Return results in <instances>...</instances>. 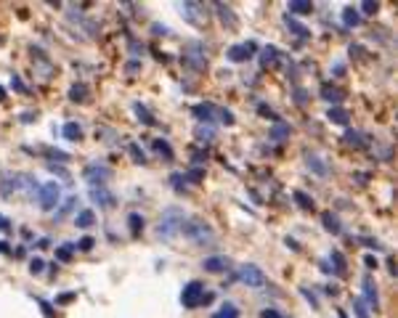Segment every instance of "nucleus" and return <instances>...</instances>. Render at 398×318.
Segmentation results:
<instances>
[{
	"label": "nucleus",
	"mask_w": 398,
	"mask_h": 318,
	"mask_svg": "<svg viewBox=\"0 0 398 318\" xmlns=\"http://www.w3.org/2000/svg\"><path fill=\"white\" fill-rule=\"evenodd\" d=\"M37 178L35 175H29V172H6L3 175V181H0V196L3 199H11V196H35L37 194Z\"/></svg>",
	"instance_id": "obj_1"
},
{
	"label": "nucleus",
	"mask_w": 398,
	"mask_h": 318,
	"mask_svg": "<svg viewBox=\"0 0 398 318\" xmlns=\"http://www.w3.org/2000/svg\"><path fill=\"white\" fill-rule=\"evenodd\" d=\"M183 223H186V215H183L181 207H167V210H162V215H160L157 236L162 239V242H170V239H175L181 233Z\"/></svg>",
	"instance_id": "obj_2"
},
{
	"label": "nucleus",
	"mask_w": 398,
	"mask_h": 318,
	"mask_svg": "<svg viewBox=\"0 0 398 318\" xmlns=\"http://www.w3.org/2000/svg\"><path fill=\"white\" fill-rule=\"evenodd\" d=\"M181 233H183V239H189L196 247H207V244L215 242V231H212V226L205 220H186Z\"/></svg>",
	"instance_id": "obj_3"
},
{
	"label": "nucleus",
	"mask_w": 398,
	"mask_h": 318,
	"mask_svg": "<svg viewBox=\"0 0 398 318\" xmlns=\"http://www.w3.org/2000/svg\"><path fill=\"white\" fill-rule=\"evenodd\" d=\"M37 204L43 212H51L61 204V186L56 181H45L40 188H37Z\"/></svg>",
	"instance_id": "obj_4"
},
{
	"label": "nucleus",
	"mask_w": 398,
	"mask_h": 318,
	"mask_svg": "<svg viewBox=\"0 0 398 318\" xmlns=\"http://www.w3.org/2000/svg\"><path fill=\"white\" fill-rule=\"evenodd\" d=\"M236 279L244 284V286H250V289H260V286L266 284V273L260 270L257 265H252V263H244V265H239V270H236Z\"/></svg>",
	"instance_id": "obj_5"
},
{
	"label": "nucleus",
	"mask_w": 398,
	"mask_h": 318,
	"mask_svg": "<svg viewBox=\"0 0 398 318\" xmlns=\"http://www.w3.org/2000/svg\"><path fill=\"white\" fill-rule=\"evenodd\" d=\"M83 181H88V186H106V181H112V167H106V165H88L83 170Z\"/></svg>",
	"instance_id": "obj_6"
},
{
	"label": "nucleus",
	"mask_w": 398,
	"mask_h": 318,
	"mask_svg": "<svg viewBox=\"0 0 398 318\" xmlns=\"http://www.w3.org/2000/svg\"><path fill=\"white\" fill-rule=\"evenodd\" d=\"M202 300H205V284L202 281H189L186 286H183V292H181L183 308H196Z\"/></svg>",
	"instance_id": "obj_7"
},
{
	"label": "nucleus",
	"mask_w": 398,
	"mask_h": 318,
	"mask_svg": "<svg viewBox=\"0 0 398 318\" xmlns=\"http://www.w3.org/2000/svg\"><path fill=\"white\" fill-rule=\"evenodd\" d=\"M183 64L186 67H191V69H205L207 67V56H205V48L199 45V43H191L186 51H183Z\"/></svg>",
	"instance_id": "obj_8"
},
{
	"label": "nucleus",
	"mask_w": 398,
	"mask_h": 318,
	"mask_svg": "<svg viewBox=\"0 0 398 318\" xmlns=\"http://www.w3.org/2000/svg\"><path fill=\"white\" fill-rule=\"evenodd\" d=\"M88 194H90V199H93V202L101 207V210H112V207L117 204V196H114L106 186H90Z\"/></svg>",
	"instance_id": "obj_9"
},
{
	"label": "nucleus",
	"mask_w": 398,
	"mask_h": 318,
	"mask_svg": "<svg viewBox=\"0 0 398 318\" xmlns=\"http://www.w3.org/2000/svg\"><path fill=\"white\" fill-rule=\"evenodd\" d=\"M252 53H255V43H239V45H231L228 48V61H234V64H242V61H247V58H252Z\"/></svg>",
	"instance_id": "obj_10"
},
{
	"label": "nucleus",
	"mask_w": 398,
	"mask_h": 318,
	"mask_svg": "<svg viewBox=\"0 0 398 318\" xmlns=\"http://www.w3.org/2000/svg\"><path fill=\"white\" fill-rule=\"evenodd\" d=\"M228 265H231V263H228L226 254H210V257L202 260V270H205V273H226Z\"/></svg>",
	"instance_id": "obj_11"
},
{
	"label": "nucleus",
	"mask_w": 398,
	"mask_h": 318,
	"mask_svg": "<svg viewBox=\"0 0 398 318\" xmlns=\"http://www.w3.org/2000/svg\"><path fill=\"white\" fill-rule=\"evenodd\" d=\"M215 11H218L221 22H223L228 29H236V27H239V19H236V13L231 11V6H226V3H215Z\"/></svg>",
	"instance_id": "obj_12"
},
{
	"label": "nucleus",
	"mask_w": 398,
	"mask_h": 318,
	"mask_svg": "<svg viewBox=\"0 0 398 318\" xmlns=\"http://www.w3.org/2000/svg\"><path fill=\"white\" fill-rule=\"evenodd\" d=\"M305 165H308V170L316 172L319 178H327V175H329V167L324 165V159H321L319 154H308V156H305Z\"/></svg>",
	"instance_id": "obj_13"
},
{
	"label": "nucleus",
	"mask_w": 398,
	"mask_h": 318,
	"mask_svg": "<svg viewBox=\"0 0 398 318\" xmlns=\"http://www.w3.org/2000/svg\"><path fill=\"white\" fill-rule=\"evenodd\" d=\"M74 207H77V196H67V199H61V204H58V210L53 212V223H61L64 220Z\"/></svg>",
	"instance_id": "obj_14"
},
{
	"label": "nucleus",
	"mask_w": 398,
	"mask_h": 318,
	"mask_svg": "<svg viewBox=\"0 0 398 318\" xmlns=\"http://www.w3.org/2000/svg\"><path fill=\"white\" fill-rule=\"evenodd\" d=\"M287 11H289V16H292V13L308 16V13H313V3H308V0H289V3H287Z\"/></svg>",
	"instance_id": "obj_15"
},
{
	"label": "nucleus",
	"mask_w": 398,
	"mask_h": 318,
	"mask_svg": "<svg viewBox=\"0 0 398 318\" xmlns=\"http://www.w3.org/2000/svg\"><path fill=\"white\" fill-rule=\"evenodd\" d=\"M212 114H218V109L212 106V104H196V106H194V117H196L199 122H205V125H210Z\"/></svg>",
	"instance_id": "obj_16"
},
{
	"label": "nucleus",
	"mask_w": 398,
	"mask_h": 318,
	"mask_svg": "<svg viewBox=\"0 0 398 318\" xmlns=\"http://www.w3.org/2000/svg\"><path fill=\"white\" fill-rule=\"evenodd\" d=\"M178 8H181V16H183L186 22H191V24H202V19L196 16L199 3H178Z\"/></svg>",
	"instance_id": "obj_17"
},
{
	"label": "nucleus",
	"mask_w": 398,
	"mask_h": 318,
	"mask_svg": "<svg viewBox=\"0 0 398 318\" xmlns=\"http://www.w3.org/2000/svg\"><path fill=\"white\" fill-rule=\"evenodd\" d=\"M284 24L292 29L297 37H308V35H311V29H308V27H303V24L295 19V16H289V13H284Z\"/></svg>",
	"instance_id": "obj_18"
},
{
	"label": "nucleus",
	"mask_w": 398,
	"mask_h": 318,
	"mask_svg": "<svg viewBox=\"0 0 398 318\" xmlns=\"http://www.w3.org/2000/svg\"><path fill=\"white\" fill-rule=\"evenodd\" d=\"M321 223H324V231H329V233H334V236L343 231L337 215H332V212H324V215H321Z\"/></svg>",
	"instance_id": "obj_19"
},
{
	"label": "nucleus",
	"mask_w": 398,
	"mask_h": 318,
	"mask_svg": "<svg viewBox=\"0 0 398 318\" xmlns=\"http://www.w3.org/2000/svg\"><path fill=\"white\" fill-rule=\"evenodd\" d=\"M348 117H350V114H348L343 106H332V109L327 111V120L334 122V125H348Z\"/></svg>",
	"instance_id": "obj_20"
},
{
	"label": "nucleus",
	"mask_w": 398,
	"mask_h": 318,
	"mask_svg": "<svg viewBox=\"0 0 398 318\" xmlns=\"http://www.w3.org/2000/svg\"><path fill=\"white\" fill-rule=\"evenodd\" d=\"M61 135H64L67 141H80L83 138V127L77 122H67L64 127H61Z\"/></svg>",
	"instance_id": "obj_21"
},
{
	"label": "nucleus",
	"mask_w": 398,
	"mask_h": 318,
	"mask_svg": "<svg viewBox=\"0 0 398 318\" xmlns=\"http://www.w3.org/2000/svg\"><path fill=\"white\" fill-rule=\"evenodd\" d=\"M96 223V215H93V210H83V212H77L74 215V226L77 228H90Z\"/></svg>",
	"instance_id": "obj_22"
},
{
	"label": "nucleus",
	"mask_w": 398,
	"mask_h": 318,
	"mask_svg": "<svg viewBox=\"0 0 398 318\" xmlns=\"http://www.w3.org/2000/svg\"><path fill=\"white\" fill-rule=\"evenodd\" d=\"M343 24H345L348 29L359 27V24H361V13H359L356 8H345V11H343Z\"/></svg>",
	"instance_id": "obj_23"
},
{
	"label": "nucleus",
	"mask_w": 398,
	"mask_h": 318,
	"mask_svg": "<svg viewBox=\"0 0 398 318\" xmlns=\"http://www.w3.org/2000/svg\"><path fill=\"white\" fill-rule=\"evenodd\" d=\"M88 98V85H83V83H74L72 88H69V101H77V104H83Z\"/></svg>",
	"instance_id": "obj_24"
},
{
	"label": "nucleus",
	"mask_w": 398,
	"mask_h": 318,
	"mask_svg": "<svg viewBox=\"0 0 398 318\" xmlns=\"http://www.w3.org/2000/svg\"><path fill=\"white\" fill-rule=\"evenodd\" d=\"M345 143H348V146H353V149H364L366 146V138L359 130H348L345 133Z\"/></svg>",
	"instance_id": "obj_25"
},
{
	"label": "nucleus",
	"mask_w": 398,
	"mask_h": 318,
	"mask_svg": "<svg viewBox=\"0 0 398 318\" xmlns=\"http://www.w3.org/2000/svg\"><path fill=\"white\" fill-rule=\"evenodd\" d=\"M276 58H279V51L273 45H268V48H263V56H260V64L263 67H273L276 64Z\"/></svg>",
	"instance_id": "obj_26"
},
{
	"label": "nucleus",
	"mask_w": 398,
	"mask_h": 318,
	"mask_svg": "<svg viewBox=\"0 0 398 318\" xmlns=\"http://www.w3.org/2000/svg\"><path fill=\"white\" fill-rule=\"evenodd\" d=\"M289 133H292V127L284 125V122H276V125H273V130H271V138L273 141H284V138H289Z\"/></svg>",
	"instance_id": "obj_27"
},
{
	"label": "nucleus",
	"mask_w": 398,
	"mask_h": 318,
	"mask_svg": "<svg viewBox=\"0 0 398 318\" xmlns=\"http://www.w3.org/2000/svg\"><path fill=\"white\" fill-rule=\"evenodd\" d=\"M133 111H135V117H138V120H141L144 125H149V127L154 125V117L149 114V109H146L144 104H133Z\"/></svg>",
	"instance_id": "obj_28"
},
{
	"label": "nucleus",
	"mask_w": 398,
	"mask_h": 318,
	"mask_svg": "<svg viewBox=\"0 0 398 318\" xmlns=\"http://www.w3.org/2000/svg\"><path fill=\"white\" fill-rule=\"evenodd\" d=\"M196 138H199V141H212V138H215V127H212V125H205V122H199V127H196Z\"/></svg>",
	"instance_id": "obj_29"
},
{
	"label": "nucleus",
	"mask_w": 398,
	"mask_h": 318,
	"mask_svg": "<svg viewBox=\"0 0 398 318\" xmlns=\"http://www.w3.org/2000/svg\"><path fill=\"white\" fill-rule=\"evenodd\" d=\"M364 297H366V302H369V305L377 308V289H374V284H372L369 279L364 281Z\"/></svg>",
	"instance_id": "obj_30"
},
{
	"label": "nucleus",
	"mask_w": 398,
	"mask_h": 318,
	"mask_svg": "<svg viewBox=\"0 0 398 318\" xmlns=\"http://www.w3.org/2000/svg\"><path fill=\"white\" fill-rule=\"evenodd\" d=\"M321 98H327L329 104H337V101L343 98V93H340L337 88H329V85H324V90H321Z\"/></svg>",
	"instance_id": "obj_31"
},
{
	"label": "nucleus",
	"mask_w": 398,
	"mask_h": 318,
	"mask_svg": "<svg viewBox=\"0 0 398 318\" xmlns=\"http://www.w3.org/2000/svg\"><path fill=\"white\" fill-rule=\"evenodd\" d=\"M72 252H74V244L67 242L64 247H58V249H56V257H58L61 263H69V260H72Z\"/></svg>",
	"instance_id": "obj_32"
},
{
	"label": "nucleus",
	"mask_w": 398,
	"mask_h": 318,
	"mask_svg": "<svg viewBox=\"0 0 398 318\" xmlns=\"http://www.w3.org/2000/svg\"><path fill=\"white\" fill-rule=\"evenodd\" d=\"M295 199H297V204L303 207V210H313V199L305 194V191H295Z\"/></svg>",
	"instance_id": "obj_33"
},
{
	"label": "nucleus",
	"mask_w": 398,
	"mask_h": 318,
	"mask_svg": "<svg viewBox=\"0 0 398 318\" xmlns=\"http://www.w3.org/2000/svg\"><path fill=\"white\" fill-rule=\"evenodd\" d=\"M218 318H239V308L234 305V302H226L223 310L218 313Z\"/></svg>",
	"instance_id": "obj_34"
},
{
	"label": "nucleus",
	"mask_w": 398,
	"mask_h": 318,
	"mask_svg": "<svg viewBox=\"0 0 398 318\" xmlns=\"http://www.w3.org/2000/svg\"><path fill=\"white\" fill-rule=\"evenodd\" d=\"M154 149H157V154H162L165 159H173V149H170V143H167V141H154Z\"/></svg>",
	"instance_id": "obj_35"
},
{
	"label": "nucleus",
	"mask_w": 398,
	"mask_h": 318,
	"mask_svg": "<svg viewBox=\"0 0 398 318\" xmlns=\"http://www.w3.org/2000/svg\"><path fill=\"white\" fill-rule=\"evenodd\" d=\"M128 151H130V156H133V162H138V165H144V162H146V154L138 149V143H130Z\"/></svg>",
	"instance_id": "obj_36"
},
{
	"label": "nucleus",
	"mask_w": 398,
	"mask_h": 318,
	"mask_svg": "<svg viewBox=\"0 0 398 318\" xmlns=\"http://www.w3.org/2000/svg\"><path fill=\"white\" fill-rule=\"evenodd\" d=\"M353 313L356 318H369V308H366L364 300H353Z\"/></svg>",
	"instance_id": "obj_37"
},
{
	"label": "nucleus",
	"mask_w": 398,
	"mask_h": 318,
	"mask_svg": "<svg viewBox=\"0 0 398 318\" xmlns=\"http://www.w3.org/2000/svg\"><path fill=\"white\" fill-rule=\"evenodd\" d=\"M128 223H130V231H133V233H138V231L144 228V217H141V215H135V212L128 217Z\"/></svg>",
	"instance_id": "obj_38"
},
{
	"label": "nucleus",
	"mask_w": 398,
	"mask_h": 318,
	"mask_svg": "<svg viewBox=\"0 0 398 318\" xmlns=\"http://www.w3.org/2000/svg\"><path fill=\"white\" fill-rule=\"evenodd\" d=\"M93 244H96V242H93L90 236H83L80 242L74 244V249H80V252H90V249H93Z\"/></svg>",
	"instance_id": "obj_39"
},
{
	"label": "nucleus",
	"mask_w": 398,
	"mask_h": 318,
	"mask_svg": "<svg viewBox=\"0 0 398 318\" xmlns=\"http://www.w3.org/2000/svg\"><path fill=\"white\" fill-rule=\"evenodd\" d=\"M43 270H45V263L40 260V257H32V260H29V273H43Z\"/></svg>",
	"instance_id": "obj_40"
},
{
	"label": "nucleus",
	"mask_w": 398,
	"mask_h": 318,
	"mask_svg": "<svg viewBox=\"0 0 398 318\" xmlns=\"http://www.w3.org/2000/svg\"><path fill=\"white\" fill-rule=\"evenodd\" d=\"M332 260H334V268H337V273H343V270H345V257H343L337 249L332 252Z\"/></svg>",
	"instance_id": "obj_41"
},
{
	"label": "nucleus",
	"mask_w": 398,
	"mask_h": 318,
	"mask_svg": "<svg viewBox=\"0 0 398 318\" xmlns=\"http://www.w3.org/2000/svg\"><path fill=\"white\" fill-rule=\"evenodd\" d=\"M361 11H364L366 16H374V13L380 11V3H372V0H366V3H361Z\"/></svg>",
	"instance_id": "obj_42"
},
{
	"label": "nucleus",
	"mask_w": 398,
	"mask_h": 318,
	"mask_svg": "<svg viewBox=\"0 0 398 318\" xmlns=\"http://www.w3.org/2000/svg\"><path fill=\"white\" fill-rule=\"evenodd\" d=\"M300 294H303L305 300L311 302V308H319V297H316L313 292H308V289H305V286H300Z\"/></svg>",
	"instance_id": "obj_43"
},
{
	"label": "nucleus",
	"mask_w": 398,
	"mask_h": 318,
	"mask_svg": "<svg viewBox=\"0 0 398 318\" xmlns=\"http://www.w3.org/2000/svg\"><path fill=\"white\" fill-rule=\"evenodd\" d=\"M257 111H260V114H263L266 120H271V122H279V117L273 114V111H271V109H268L266 104H260V106H257Z\"/></svg>",
	"instance_id": "obj_44"
},
{
	"label": "nucleus",
	"mask_w": 398,
	"mask_h": 318,
	"mask_svg": "<svg viewBox=\"0 0 398 318\" xmlns=\"http://www.w3.org/2000/svg\"><path fill=\"white\" fill-rule=\"evenodd\" d=\"M186 178H189L191 183H199V181H202V178H205V170H199V167H194V170H189V175H186Z\"/></svg>",
	"instance_id": "obj_45"
},
{
	"label": "nucleus",
	"mask_w": 398,
	"mask_h": 318,
	"mask_svg": "<svg viewBox=\"0 0 398 318\" xmlns=\"http://www.w3.org/2000/svg\"><path fill=\"white\" fill-rule=\"evenodd\" d=\"M218 114H221V120H223V125H234V114L228 109H218Z\"/></svg>",
	"instance_id": "obj_46"
},
{
	"label": "nucleus",
	"mask_w": 398,
	"mask_h": 318,
	"mask_svg": "<svg viewBox=\"0 0 398 318\" xmlns=\"http://www.w3.org/2000/svg\"><path fill=\"white\" fill-rule=\"evenodd\" d=\"M260 318H282V313L273 310V308H263L260 310Z\"/></svg>",
	"instance_id": "obj_47"
},
{
	"label": "nucleus",
	"mask_w": 398,
	"mask_h": 318,
	"mask_svg": "<svg viewBox=\"0 0 398 318\" xmlns=\"http://www.w3.org/2000/svg\"><path fill=\"white\" fill-rule=\"evenodd\" d=\"M48 170H51V172H56V175H58V178H64V181L69 178V172H67L64 167H58V165H48Z\"/></svg>",
	"instance_id": "obj_48"
},
{
	"label": "nucleus",
	"mask_w": 398,
	"mask_h": 318,
	"mask_svg": "<svg viewBox=\"0 0 398 318\" xmlns=\"http://www.w3.org/2000/svg\"><path fill=\"white\" fill-rule=\"evenodd\" d=\"M11 85H13V88H16V90H22V93H27V88H24V83H22V80H19L16 74H13V80H11Z\"/></svg>",
	"instance_id": "obj_49"
},
{
	"label": "nucleus",
	"mask_w": 398,
	"mask_h": 318,
	"mask_svg": "<svg viewBox=\"0 0 398 318\" xmlns=\"http://www.w3.org/2000/svg\"><path fill=\"white\" fill-rule=\"evenodd\" d=\"M151 29H154V35H167V32H170V29H167L165 24H154Z\"/></svg>",
	"instance_id": "obj_50"
},
{
	"label": "nucleus",
	"mask_w": 398,
	"mask_h": 318,
	"mask_svg": "<svg viewBox=\"0 0 398 318\" xmlns=\"http://www.w3.org/2000/svg\"><path fill=\"white\" fill-rule=\"evenodd\" d=\"M11 226H8V217L6 215H0V231H8Z\"/></svg>",
	"instance_id": "obj_51"
},
{
	"label": "nucleus",
	"mask_w": 398,
	"mask_h": 318,
	"mask_svg": "<svg viewBox=\"0 0 398 318\" xmlns=\"http://www.w3.org/2000/svg\"><path fill=\"white\" fill-rule=\"evenodd\" d=\"M72 300H74V294H72V292H67V294H61L56 302H72Z\"/></svg>",
	"instance_id": "obj_52"
},
{
	"label": "nucleus",
	"mask_w": 398,
	"mask_h": 318,
	"mask_svg": "<svg viewBox=\"0 0 398 318\" xmlns=\"http://www.w3.org/2000/svg\"><path fill=\"white\" fill-rule=\"evenodd\" d=\"M364 263H366V268H377V260H374V257H372V254H369V257H366V260H364Z\"/></svg>",
	"instance_id": "obj_53"
},
{
	"label": "nucleus",
	"mask_w": 398,
	"mask_h": 318,
	"mask_svg": "<svg viewBox=\"0 0 398 318\" xmlns=\"http://www.w3.org/2000/svg\"><path fill=\"white\" fill-rule=\"evenodd\" d=\"M35 120V114H32V111H27V114H22V122H32Z\"/></svg>",
	"instance_id": "obj_54"
},
{
	"label": "nucleus",
	"mask_w": 398,
	"mask_h": 318,
	"mask_svg": "<svg viewBox=\"0 0 398 318\" xmlns=\"http://www.w3.org/2000/svg\"><path fill=\"white\" fill-rule=\"evenodd\" d=\"M37 247H40V249H45V247H51V242H48V239H40Z\"/></svg>",
	"instance_id": "obj_55"
},
{
	"label": "nucleus",
	"mask_w": 398,
	"mask_h": 318,
	"mask_svg": "<svg viewBox=\"0 0 398 318\" xmlns=\"http://www.w3.org/2000/svg\"><path fill=\"white\" fill-rule=\"evenodd\" d=\"M0 252L8 254V242H3V239H0Z\"/></svg>",
	"instance_id": "obj_56"
},
{
	"label": "nucleus",
	"mask_w": 398,
	"mask_h": 318,
	"mask_svg": "<svg viewBox=\"0 0 398 318\" xmlns=\"http://www.w3.org/2000/svg\"><path fill=\"white\" fill-rule=\"evenodd\" d=\"M0 101H6V90H3V85H0Z\"/></svg>",
	"instance_id": "obj_57"
},
{
	"label": "nucleus",
	"mask_w": 398,
	"mask_h": 318,
	"mask_svg": "<svg viewBox=\"0 0 398 318\" xmlns=\"http://www.w3.org/2000/svg\"><path fill=\"white\" fill-rule=\"evenodd\" d=\"M337 318H348V315H345V310H337Z\"/></svg>",
	"instance_id": "obj_58"
},
{
	"label": "nucleus",
	"mask_w": 398,
	"mask_h": 318,
	"mask_svg": "<svg viewBox=\"0 0 398 318\" xmlns=\"http://www.w3.org/2000/svg\"><path fill=\"white\" fill-rule=\"evenodd\" d=\"M215 318H218V315H215Z\"/></svg>",
	"instance_id": "obj_59"
}]
</instances>
